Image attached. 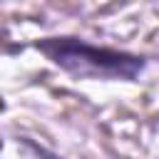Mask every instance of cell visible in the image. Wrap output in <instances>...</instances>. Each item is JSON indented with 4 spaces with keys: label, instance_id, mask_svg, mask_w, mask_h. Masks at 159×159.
I'll return each mask as SVG.
<instances>
[{
    "label": "cell",
    "instance_id": "obj_1",
    "mask_svg": "<svg viewBox=\"0 0 159 159\" xmlns=\"http://www.w3.org/2000/svg\"><path fill=\"white\" fill-rule=\"evenodd\" d=\"M32 45L55 67H60L62 72H67L77 80L134 82L149 65L144 55L119 50V47L94 45V42H87L82 37H72V35L40 37Z\"/></svg>",
    "mask_w": 159,
    "mask_h": 159
},
{
    "label": "cell",
    "instance_id": "obj_2",
    "mask_svg": "<svg viewBox=\"0 0 159 159\" xmlns=\"http://www.w3.org/2000/svg\"><path fill=\"white\" fill-rule=\"evenodd\" d=\"M20 144L25 147V149H30L37 159H62V157H57L55 152H50V149H45V147H40L37 142H32V139H27V137H22L20 139Z\"/></svg>",
    "mask_w": 159,
    "mask_h": 159
}]
</instances>
